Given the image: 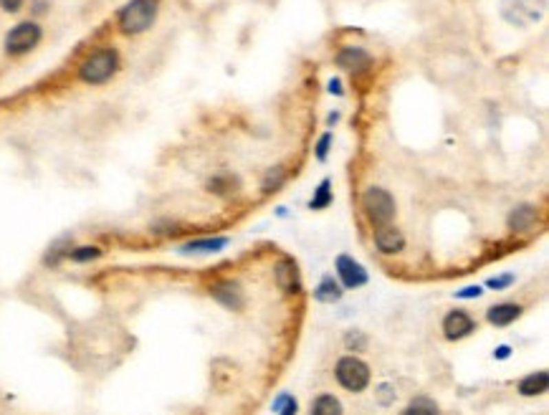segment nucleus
Wrapping results in <instances>:
<instances>
[{"instance_id": "f8f14e48", "label": "nucleus", "mask_w": 549, "mask_h": 415, "mask_svg": "<svg viewBox=\"0 0 549 415\" xmlns=\"http://www.w3.org/2000/svg\"><path fill=\"white\" fill-rule=\"evenodd\" d=\"M211 294L218 299L220 304H226L228 309H238V306H244V294H241V289H238L233 281H226V284L213 286Z\"/></svg>"}, {"instance_id": "a211bd4d", "label": "nucleus", "mask_w": 549, "mask_h": 415, "mask_svg": "<svg viewBox=\"0 0 549 415\" xmlns=\"http://www.w3.org/2000/svg\"><path fill=\"white\" fill-rule=\"evenodd\" d=\"M309 415H345V410H342V403L334 395L324 392L312 403V413Z\"/></svg>"}, {"instance_id": "393cba45", "label": "nucleus", "mask_w": 549, "mask_h": 415, "mask_svg": "<svg viewBox=\"0 0 549 415\" xmlns=\"http://www.w3.org/2000/svg\"><path fill=\"white\" fill-rule=\"evenodd\" d=\"M345 345H347V350H354V352H360V350H365V347H367V337L362 334L360 329H354V332H347Z\"/></svg>"}, {"instance_id": "4be33fe9", "label": "nucleus", "mask_w": 549, "mask_h": 415, "mask_svg": "<svg viewBox=\"0 0 549 415\" xmlns=\"http://www.w3.org/2000/svg\"><path fill=\"white\" fill-rule=\"evenodd\" d=\"M102 256V248H96V246H78V248H71L69 251V259L76 261V264H87V261H94Z\"/></svg>"}, {"instance_id": "9b49d317", "label": "nucleus", "mask_w": 549, "mask_h": 415, "mask_svg": "<svg viewBox=\"0 0 549 415\" xmlns=\"http://www.w3.org/2000/svg\"><path fill=\"white\" fill-rule=\"evenodd\" d=\"M521 317V306L511 304V301H504V304L491 306L486 312V319L494 324V327H509L511 321H517Z\"/></svg>"}, {"instance_id": "423d86ee", "label": "nucleus", "mask_w": 549, "mask_h": 415, "mask_svg": "<svg viewBox=\"0 0 549 415\" xmlns=\"http://www.w3.org/2000/svg\"><path fill=\"white\" fill-rule=\"evenodd\" d=\"M334 266H337V276L345 289H360V286L367 284V271H365L360 261H354L352 256H339Z\"/></svg>"}, {"instance_id": "c756f323", "label": "nucleus", "mask_w": 549, "mask_h": 415, "mask_svg": "<svg viewBox=\"0 0 549 415\" xmlns=\"http://www.w3.org/2000/svg\"><path fill=\"white\" fill-rule=\"evenodd\" d=\"M21 6H23V0H0V8L8 10V13H16Z\"/></svg>"}, {"instance_id": "39448f33", "label": "nucleus", "mask_w": 549, "mask_h": 415, "mask_svg": "<svg viewBox=\"0 0 549 415\" xmlns=\"http://www.w3.org/2000/svg\"><path fill=\"white\" fill-rule=\"evenodd\" d=\"M41 41V25H36L33 21H25V23H18L13 31L6 36V51L10 56H21L28 54L31 48L39 46Z\"/></svg>"}, {"instance_id": "7c9ffc66", "label": "nucleus", "mask_w": 549, "mask_h": 415, "mask_svg": "<svg viewBox=\"0 0 549 415\" xmlns=\"http://www.w3.org/2000/svg\"><path fill=\"white\" fill-rule=\"evenodd\" d=\"M509 354H511V347H509V345H502V347H499V350H496V352H494V357H496V360H506Z\"/></svg>"}, {"instance_id": "c85d7f7f", "label": "nucleus", "mask_w": 549, "mask_h": 415, "mask_svg": "<svg viewBox=\"0 0 549 415\" xmlns=\"http://www.w3.org/2000/svg\"><path fill=\"white\" fill-rule=\"evenodd\" d=\"M380 403H383V405H390L392 400H395V390H392L390 385H380Z\"/></svg>"}, {"instance_id": "1a4fd4ad", "label": "nucleus", "mask_w": 549, "mask_h": 415, "mask_svg": "<svg viewBox=\"0 0 549 415\" xmlns=\"http://www.w3.org/2000/svg\"><path fill=\"white\" fill-rule=\"evenodd\" d=\"M274 279H276V284H279V289L289 291V294L301 291V276H299L297 261H291V259L279 261L274 268Z\"/></svg>"}, {"instance_id": "dca6fc26", "label": "nucleus", "mask_w": 549, "mask_h": 415, "mask_svg": "<svg viewBox=\"0 0 549 415\" xmlns=\"http://www.w3.org/2000/svg\"><path fill=\"white\" fill-rule=\"evenodd\" d=\"M519 3V13L511 21L517 23H526V21H534V18L541 16V6L544 0H506V6H517Z\"/></svg>"}, {"instance_id": "6e6552de", "label": "nucleus", "mask_w": 549, "mask_h": 415, "mask_svg": "<svg viewBox=\"0 0 549 415\" xmlns=\"http://www.w3.org/2000/svg\"><path fill=\"white\" fill-rule=\"evenodd\" d=\"M473 329H476L473 319H471L466 312H461V309H453V312L446 314V319H443V334H446V339H451V342H453V339L469 337Z\"/></svg>"}, {"instance_id": "20e7f679", "label": "nucleus", "mask_w": 549, "mask_h": 415, "mask_svg": "<svg viewBox=\"0 0 549 415\" xmlns=\"http://www.w3.org/2000/svg\"><path fill=\"white\" fill-rule=\"evenodd\" d=\"M362 208L372 226H387L395 218V198L385 188H367L362 195Z\"/></svg>"}, {"instance_id": "6ab92c4d", "label": "nucleus", "mask_w": 549, "mask_h": 415, "mask_svg": "<svg viewBox=\"0 0 549 415\" xmlns=\"http://www.w3.org/2000/svg\"><path fill=\"white\" fill-rule=\"evenodd\" d=\"M235 185H238V180L233 175H215L208 180V190L215 195H230V193H235Z\"/></svg>"}, {"instance_id": "2eb2a0df", "label": "nucleus", "mask_w": 549, "mask_h": 415, "mask_svg": "<svg viewBox=\"0 0 549 415\" xmlns=\"http://www.w3.org/2000/svg\"><path fill=\"white\" fill-rule=\"evenodd\" d=\"M342 291L345 289L334 281V276H324L322 281H319V286L314 289V299L322 301V304H334V301L342 299Z\"/></svg>"}, {"instance_id": "4468645a", "label": "nucleus", "mask_w": 549, "mask_h": 415, "mask_svg": "<svg viewBox=\"0 0 549 415\" xmlns=\"http://www.w3.org/2000/svg\"><path fill=\"white\" fill-rule=\"evenodd\" d=\"M547 385H549L547 370H537V372L526 375L524 380L519 383V392H521L524 398H532V395H541V392H547Z\"/></svg>"}, {"instance_id": "f03ea898", "label": "nucleus", "mask_w": 549, "mask_h": 415, "mask_svg": "<svg viewBox=\"0 0 549 415\" xmlns=\"http://www.w3.org/2000/svg\"><path fill=\"white\" fill-rule=\"evenodd\" d=\"M157 18V0H132L122 13H119V28L127 36L147 31Z\"/></svg>"}, {"instance_id": "a878e982", "label": "nucleus", "mask_w": 549, "mask_h": 415, "mask_svg": "<svg viewBox=\"0 0 549 415\" xmlns=\"http://www.w3.org/2000/svg\"><path fill=\"white\" fill-rule=\"evenodd\" d=\"M330 145H332V134H322V140H319V145H316V160H327V155H330Z\"/></svg>"}, {"instance_id": "2f4dec72", "label": "nucleus", "mask_w": 549, "mask_h": 415, "mask_svg": "<svg viewBox=\"0 0 549 415\" xmlns=\"http://www.w3.org/2000/svg\"><path fill=\"white\" fill-rule=\"evenodd\" d=\"M330 92H334V94H342V89H339V81H337V78H334V81L330 84Z\"/></svg>"}, {"instance_id": "412c9836", "label": "nucleus", "mask_w": 549, "mask_h": 415, "mask_svg": "<svg viewBox=\"0 0 549 415\" xmlns=\"http://www.w3.org/2000/svg\"><path fill=\"white\" fill-rule=\"evenodd\" d=\"M400 415H438V407H435L433 400L418 398V400H413V403H410Z\"/></svg>"}, {"instance_id": "cd10ccee", "label": "nucleus", "mask_w": 549, "mask_h": 415, "mask_svg": "<svg viewBox=\"0 0 549 415\" xmlns=\"http://www.w3.org/2000/svg\"><path fill=\"white\" fill-rule=\"evenodd\" d=\"M481 291H484L481 286H466V289L455 291V297H458V299H479Z\"/></svg>"}, {"instance_id": "5701e85b", "label": "nucleus", "mask_w": 549, "mask_h": 415, "mask_svg": "<svg viewBox=\"0 0 549 415\" xmlns=\"http://www.w3.org/2000/svg\"><path fill=\"white\" fill-rule=\"evenodd\" d=\"M283 180H286L283 167H274V170H268L266 173V178H263V182H261V188H263V193H274V190L281 188Z\"/></svg>"}, {"instance_id": "bb28decb", "label": "nucleus", "mask_w": 549, "mask_h": 415, "mask_svg": "<svg viewBox=\"0 0 549 415\" xmlns=\"http://www.w3.org/2000/svg\"><path fill=\"white\" fill-rule=\"evenodd\" d=\"M514 281V276L506 274V276H496V279H488V289H504V286H509V284Z\"/></svg>"}, {"instance_id": "9d476101", "label": "nucleus", "mask_w": 549, "mask_h": 415, "mask_svg": "<svg viewBox=\"0 0 549 415\" xmlns=\"http://www.w3.org/2000/svg\"><path fill=\"white\" fill-rule=\"evenodd\" d=\"M337 63L342 66V69H347V71H362V69H367L369 63H372V58H369V54L365 51V48L347 46V48H342V51L337 54Z\"/></svg>"}, {"instance_id": "f3484780", "label": "nucleus", "mask_w": 549, "mask_h": 415, "mask_svg": "<svg viewBox=\"0 0 549 415\" xmlns=\"http://www.w3.org/2000/svg\"><path fill=\"white\" fill-rule=\"evenodd\" d=\"M228 246V238H200V241H190L180 246L182 253H215L223 251Z\"/></svg>"}, {"instance_id": "b1692460", "label": "nucleus", "mask_w": 549, "mask_h": 415, "mask_svg": "<svg viewBox=\"0 0 549 415\" xmlns=\"http://www.w3.org/2000/svg\"><path fill=\"white\" fill-rule=\"evenodd\" d=\"M274 413L279 415H297L299 413V403L297 398H291V395H279V398L274 400Z\"/></svg>"}, {"instance_id": "ddd939ff", "label": "nucleus", "mask_w": 549, "mask_h": 415, "mask_svg": "<svg viewBox=\"0 0 549 415\" xmlns=\"http://www.w3.org/2000/svg\"><path fill=\"white\" fill-rule=\"evenodd\" d=\"M509 228L511 231H529L537 223V208L534 205H519L509 213Z\"/></svg>"}, {"instance_id": "f257e3e1", "label": "nucleus", "mask_w": 549, "mask_h": 415, "mask_svg": "<svg viewBox=\"0 0 549 415\" xmlns=\"http://www.w3.org/2000/svg\"><path fill=\"white\" fill-rule=\"evenodd\" d=\"M117 66H119L117 51L114 48H99V51H94L87 61L81 63L78 76H81V81H87V84H104V81L111 78Z\"/></svg>"}, {"instance_id": "0eeeda50", "label": "nucleus", "mask_w": 549, "mask_h": 415, "mask_svg": "<svg viewBox=\"0 0 549 415\" xmlns=\"http://www.w3.org/2000/svg\"><path fill=\"white\" fill-rule=\"evenodd\" d=\"M375 246L380 253H400L405 248V235L400 233V228H395L392 223L387 226H377L375 228Z\"/></svg>"}, {"instance_id": "7ed1b4c3", "label": "nucleus", "mask_w": 549, "mask_h": 415, "mask_svg": "<svg viewBox=\"0 0 549 415\" xmlns=\"http://www.w3.org/2000/svg\"><path fill=\"white\" fill-rule=\"evenodd\" d=\"M334 375H337V383L349 392H362L369 385L367 362H362L360 357H354V354L339 357L337 368H334Z\"/></svg>"}, {"instance_id": "aec40b11", "label": "nucleus", "mask_w": 549, "mask_h": 415, "mask_svg": "<svg viewBox=\"0 0 549 415\" xmlns=\"http://www.w3.org/2000/svg\"><path fill=\"white\" fill-rule=\"evenodd\" d=\"M332 198H334L332 195V180H322L319 182V188H316V193H314L309 208H312V211H324V208H330Z\"/></svg>"}]
</instances>
